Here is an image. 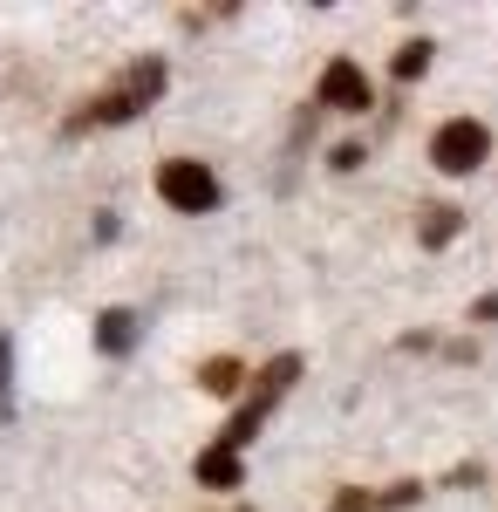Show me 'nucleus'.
Segmentation results:
<instances>
[{
	"mask_svg": "<svg viewBox=\"0 0 498 512\" xmlns=\"http://www.w3.org/2000/svg\"><path fill=\"white\" fill-rule=\"evenodd\" d=\"M430 55H437L430 41H403V48H396V62H389V76H396V82H417L423 69H430Z\"/></svg>",
	"mask_w": 498,
	"mask_h": 512,
	"instance_id": "obj_11",
	"label": "nucleus"
},
{
	"mask_svg": "<svg viewBox=\"0 0 498 512\" xmlns=\"http://www.w3.org/2000/svg\"><path fill=\"white\" fill-rule=\"evenodd\" d=\"M96 349L130 355L137 349V315H130V308H103V315H96Z\"/></svg>",
	"mask_w": 498,
	"mask_h": 512,
	"instance_id": "obj_8",
	"label": "nucleus"
},
{
	"mask_svg": "<svg viewBox=\"0 0 498 512\" xmlns=\"http://www.w3.org/2000/svg\"><path fill=\"white\" fill-rule=\"evenodd\" d=\"M328 164H335V171H355V164H362V144H335V158H328Z\"/></svg>",
	"mask_w": 498,
	"mask_h": 512,
	"instance_id": "obj_13",
	"label": "nucleus"
},
{
	"mask_svg": "<svg viewBox=\"0 0 498 512\" xmlns=\"http://www.w3.org/2000/svg\"><path fill=\"white\" fill-rule=\"evenodd\" d=\"M0 424H14V335H0Z\"/></svg>",
	"mask_w": 498,
	"mask_h": 512,
	"instance_id": "obj_12",
	"label": "nucleus"
},
{
	"mask_svg": "<svg viewBox=\"0 0 498 512\" xmlns=\"http://www.w3.org/2000/svg\"><path fill=\"white\" fill-rule=\"evenodd\" d=\"M239 512H246V506H239Z\"/></svg>",
	"mask_w": 498,
	"mask_h": 512,
	"instance_id": "obj_15",
	"label": "nucleus"
},
{
	"mask_svg": "<svg viewBox=\"0 0 498 512\" xmlns=\"http://www.w3.org/2000/svg\"><path fill=\"white\" fill-rule=\"evenodd\" d=\"M294 383H301V355H273L267 369L253 376V390H246V403L232 410V424H226V431H219V437H212V444L239 458V451H246V444L260 437V424H267L273 410H280V396L294 390Z\"/></svg>",
	"mask_w": 498,
	"mask_h": 512,
	"instance_id": "obj_2",
	"label": "nucleus"
},
{
	"mask_svg": "<svg viewBox=\"0 0 498 512\" xmlns=\"http://www.w3.org/2000/svg\"><path fill=\"white\" fill-rule=\"evenodd\" d=\"M417 499H423L417 478H403V485H389V492H362V485H342L328 512H403V506H417Z\"/></svg>",
	"mask_w": 498,
	"mask_h": 512,
	"instance_id": "obj_6",
	"label": "nucleus"
},
{
	"mask_svg": "<svg viewBox=\"0 0 498 512\" xmlns=\"http://www.w3.org/2000/svg\"><path fill=\"white\" fill-rule=\"evenodd\" d=\"M485 158H492V130H485L478 117L437 123V137H430V164H437L444 178H471Z\"/></svg>",
	"mask_w": 498,
	"mask_h": 512,
	"instance_id": "obj_3",
	"label": "nucleus"
},
{
	"mask_svg": "<svg viewBox=\"0 0 498 512\" xmlns=\"http://www.w3.org/2000/svg\"><path fill=\"white\" fill-rule=\"evenodd\" d=\"M157 96H164V62H157V55H137V62L123 69V82H116V89L89 96L76 117H69V137H82V130H110V123L144 117Z\"/></svg>",
	"mask_w": 498,
	"mask_h": 512,
	"instance_id": "obj_1",
	"label": "nucleus"
},
{
	"mask_svg": "<svg viewBox=\"0 0 498 512\" xmlns=\"http://www.w3.org/2000/svg\"><path fill=\"white\" fill-rule=\"evenodd\" d=\"M314 103H321V110H348V117H369V110H376V89H369V76H362L348 55H335V62L321 69V82H314Z\"/></svg>",
	"mask_w": 498,
	"mask_h": 512,
	"instance_id": "obj_5",
	"label": "nucleus"
},
{
	"mask_svg": "<svg viewBox=\"0 0 498 512\" xmlns=\"http://www.w3.org/2000/svg\"><path fill=\"white\" fill-rule=\"evenodd\" d=\"M157 198H164L171 212H212V205H219V178L198 158H164L157 164Z\"/></svg>",
	"mask_w": 498,
	"mask_h": 512,
	"instance_id": "obj_4",
	"label": "nucleus"
},
{
	"mask_svg": "<svg viewBox=\"0 0 498 512\" xmlns=\"http://www.w3.org/2000/svg\"><path fill=\"white\" fill-rule=\"evenodd\" d=\"M471 321H498V294H485V301L471 308Z\"/></svg>",
	"mask_w": 498,
	"mask_h": 512,
	"instance_id": "obj_14",
	"label": "nucleus"
},
{
	"mask_svg": "<svg viewBox=\"0 0 498 512\" xmlns=\"http://www.w3.org/2000/svg\"><path fill=\"white\" fill-rule=\"evenodd\" d=\"M239 383H246V369H239L232 355H212V362L198 369V390H212V396H232Z\"/></svg>",
	"mask_w": 498,
	"mask_h": 512,
	"instance_id": "obj_10",
	"label": "nucleus"
},
{
	"mask_svg": "<svg viewBox=\"0 0 498 512\" xmlns=\"http://www.w3.org/2000/svg\"><path fill=\"white\" fill-rule=\"evenodd\" d=\"M192 478L205 485V492H239V485H246V458H232V451H219V444H205L198 465H192Z\"/></svg>",
	"mask_w": 498,
	"mask_h": 512,
	"instance_id": "obj_7",
	"label": "nucleus"
},
{
	"mask_svg": "<svg viewBox=\"0 0 498 512\" xmlns=\"http://www.w3.org/2000/svg\"><path fill=\"white\" fill-rule=\"evenodd\" d=\"M417 233H423V246L437 253V246H451V239L464 233V212H458V205H430V212H423V226H417Z\"/></svg>",
	"mask_w": 498,
	"mask_h": 512,
	"instance_id": "obj_9",
	"label": "nucleus"
}]
</instances>
